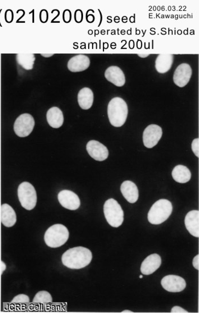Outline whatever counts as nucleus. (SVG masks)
Segmentation results:
<instances>
[{"label":"nucleus","mask_w":199,"mask_h":313,"mask_svg":"<svg viewBox=\"0 0 199 313\" xmlns=\"http://www.w3.org/2000/svg\"><path fill=\"white\" fill-rule=\"evenodd\" d=\"M92 259L91 251L83 247L70 248L64 253L62 263L68 268L79 269L89 265Z\"/></svg>","instance_id":"f257e3e1"},{"label":"nucleus","mask_w":199,"mask_h":313,"mask_svg":"<svg viewBox=\"0 0 199 313\" xmlns=\"http://www.w3.org/2000/svg\"><path fill=\"white\" fill-rule=\"evenodd\" d=\"M128 114V105L123 99L115 97L110 101L108 106V116L113 126L122 127L127 121Z\"/></svg>","instance_id":"f03ea898"},{"label":"nucleus","mask_w":199,"mask_h":313,"mask_svg":"<svg viewBox=\"0 0 199 313\" xmlns=\"http://www.w3.org/2000/svg\"><path fill=\"white\" fill-rule=\"evenodd\" d=\"M173 209L172 204L168 200L162 199L156 201L148 213V220L152 224L163 223L169 218Z\"/></svg>","instance_id":"7ed1b4c3"},{"label":"nucleus","mask_w":199,"mask_h":313,"mask_svg":"<svg viewBox=\"0 0 199 313\" xmlns=\"http://www.w3.org/2000/svg\"><path fill=\"white\" fill-rule=\"evenodd\" d=\"M69 238L68 229L61 224L53 225L46 231L44 240L51 248H58L65 244Z\"/></svg>","instance_id":"20e7f679"},{"label":"nucleus","mask_w":199,"mask_h":313,"mask_svg":"<svg viewBox=\"0 0 199 313\" xmlns=\"http://www.w3.org/2000/svg\"><path fill=\"white\" fill-rule=\"evenodd\" d=\"M105 217L111 226L118 227L124 222V211L121 206L113 199L105 202L104 206Z\"/></svg>","instance_id":"39448f33"},{"label":"nucleus","mask_w":199,"mask_h":313,"mask_svg":"<svg viewBox=\"0 0 199 313\" xmlns=\"http://www.w3.org/2000/svg\"><path fill=\"white\" fill-rule=\"evenodd\" d=\"M18 196L23 208L27 210L34 209L37 202L36 192L30 183L24 182L20 184L18 188Z\"/></svg>","instance_id":"423d86ee"},{"label":"nucleus","mask_w":199,"mask_h":313,"mask_svg":"<svg viewBox=\"0 0 199 313\" xmlns=\"http://www.w3.org/2000/svg\"><path fill=\"white\" fill-rule=\"evenodd\" d=\"M35 126L34 118L29 113H24L18 116L14 124V131L20 137H26L30 135Z\"/></svg>","instance_id":"0eeeda50"},{"label":"nucleus","mask_w":199,"mask_h":313,"mask_svg":"<svg viewBox=\"0 0 199 313\" xmlns=\"http://www.w3.org/2000/svg\"><path fill=\"white\" fill-rule=\"evenodd\" d=\"M163 136V130L161 127L155 124L147 126L143 133V142L146 148H153Z\"/></svg>","instance_id":"6e6552de"},{"label":"nucleus","mask_w":199,"mask_h":313,"mask_svg":"<svg viewBox=\"0 0 199 313\" xmlns=\"http://www.w3.org/2000/svg\"><path fill=\"white\" fill-rule=\"evenodd\" d=\"M161 285L167 291L173 293L180 292L186 287L184 279L177 275H168L161 280Z\"/></svg>","instance_id":"1a4fd4ad"},{"label":"nucleus","mask_w":199,"mask_h":313,"mask_svg":"<svg viewBox=\"0 0 199 313\" xmlns=\"http://www.w3.org/2000/svg\"><path fill=\"white\" fill-rule=\"evenodd\" d=\"M58 199L63 208L69 210H76L81 206L79 198L75 192L70 190H64L60 192Z\"/></svg>","instance_id":"9d476101"},{"label":"nucleus","mask_w":199,"mask_h":313,"mask_svg":"<svg viewBox=\"0 0 199 313\" xmlns=\"http://www.w3.org/2000/svg\"><path fill=\"white\" fill-rule=\"evenodd\" d=\"M192 76V68L187 63H182L176 69L173 80L175 84L179 87L186 86Z\"/></svg>","instance_id":"9b49d317"},{"label":"nucleus","mask_w":199,"mask_h":313,"mask_svg":"<svg viewBox=\"0 0 199 313\" xmlns=\"http://www.w3.org/2000/svg\"><path fill=\"white\" fill-rule=\"evenodd\" d=\"M87 150L92 159L103 161L108 158L109 151L105 146L96 140L88 142Z\"/></svg>","instance_id":"f8f14e48"},{"label":"nucleus","mask_w":199,"mask_h":313,"mask_svg":"<svg viewBox=\"0 0 199 313\" xmlns=\"http://www.w3.org/2000/svg\"><path fill=\"white\" fill-rule=\"evenodd\" d=\"M90 59L87 55L78 54L69 60L67 67L72 72H82L90 67Z\"/></svg>","instance_id":"ddd939ff"},{"label":"nucleus","mask_w":199,"mask_h":313,"mask_svg":"<svg viewBox=\"0 0 199 313\" xmlns=\"http://www.w3.org/2000/svg\"><path fill=\"white\" fill-rule=\"evenodd\" d=\"M105 77L109 82L117 87H122L126 84V76L121 68L112 66L106 69Z\"/></svg>","instance_id":"4468645a"},{"label":"nucleus","mask_w":199,"mask_h":313,"mask_svg":"<svg viewBox=\"0 0 199 313\" xmlns=\"http://www.w3.org/2000/svg\"><path fill=\"white\" fill-rule=\"evenodd\" d=\"M162 263L161 256L156 254H152L142 262L141 271L142 274L150 275L158 269Z\"/></svg>","instance_id":"2eb2a0df"},{"label":"nucleus","mask_w":199,"mask_h":313,"mask_svg":"<svg viewBox=\"0 0 199 313\" xmlns=\"http://www.w3.org/2000/svg\"><path fill=\"white\" fill-rule=\"evenodd\" d=\"M0 218L2 224L7 227H12L17 222L16 212L10 205L5 204L0 208Z\"/></svg>","instance_id":"dca6fc26"},{"label":"nucleus","mask_w":199,"mask_h":313,"mask_svg":"<svg viewBox=\"0 0 199 313\" xmlns=\"http://www.w3.org/2000/svg\"><path fill=\"white\" fill-rule=\"evenodd\" d=\"M185 225L188 232L192 236L199 237V212L197 210L189 211L185 218Z\"/></svg>","instance_id":"f3484780"},{"label":"nucleus","mask_w":199,"mask_h":313,"mask_svg":"<svg viewBox=\"0 0 199 313\" xmlns=\"http://www.w3.org/2000/svg\"><path fill=\"white\" fill-rule=\"evenodd\" d=\"M121 191L125 199L129 203L134 204L139 197L138 188L135 183L131 181H126L122 183Z\"/></svg>","instance_id":"a211bd4d"},{"label":"nucleus","mask_w":199,"mask_h":313,"mask_svg":"<svg viewBox=\"0 0 199 313\" xmlns=\"http://www.w3.org/2000/svg\"><path fill=\"white\" fill-rule=\"evenodd\" d=\"M174 55L170 54H161L157 57L155 66L157 71L160 73L168 72L172 67Z\"/></svg>","instance_id":"6ab92c4d"},{"label":"nucleus","mask_w":199,"mask_h":313,"mask_svg":"<svg viewBox=\"0 0 199 313\" xmlns=\"http://www.w3.org/2000/svg\"><path fill=\"white\" fill-rule=\"evenodd\" d=\"M46 117H47V121L50 126L53 128H59L63 124V114L62 110L58 107H53L49 109Z\"/></svg>","instance_id":"aec40b11"},{"label":"nucleus","mask_w":199,"mask_h":313,"mask_svg":"<svg viewBox=\"0 0 199 313\" xmlns=\"http://www.w3.org/2000/svg\"><path fill=\"white\" fill-rule=\"evenodd\" d=\"M94 95L93 92L90 88H83L78 92L77 95L78 103L81 108L85 110L89 109L94 103Z\"/></svg>","instance_id":"412c9836"},{"label":"nucleus","mask_w":199,"mask_h":313,"mask_svg":"<svg viewBox=\"0 0 199 313\" xmlns=\"http://www.w3.org/2000/svg\"><path fill=\"white\" fill-rule=\"evenodd\" d=\"M172 176L176 182L185 183L190 180L191 173L186 167L179 165L173 169Z\"/></svg>","instance_id":"4be33fe9"},{"label":"nucleus","mask_w":199,"mask_h":313,"mask_svg":"<svg viewBox=\"0 0 199 313\" xmlns=\"http://www.w3.org/2000/svg\"><path fill=\"white\" fill-rule=\"evenodd\" d=\"M17 62L20 66L26 70H31L33 68L35 61L33 54H18L16 56Z\"/></svg>","instance_id":"5701e85b"},{"label":"nucleus","mask_w":199,"mask_h":313,"mask_svg":"<svg viewBox=\"0 0 199 313\" xmlns=\"http://www.w3.org/2000/svg\"><path fill=\"white\" fill-rule=\"evenodd\" d=\"M53 302V297L50 293L47 291H40L36 294L34 297L33 302L35 303H43V304H48V303Z\"/></svg>","instance_id":"b1692460"},{"label":"nucleus","mask_w":199,"mask_h":313,"mask_svg":"<svg viewBox=\"0 0 199 313\" xmlns=\"http://www.w3.org/2000/svg\"><path fill=\"white\" fill-rule=\"evenodd\" d=\"M30 302V298L29 296L24 294H18L17 296L13 299L11 303L13 304H26Z\"/></svg>","instance_id":"393cba45"},{"label":"nucleus","mask_w":199,"mask_h":313,"mask_svg":"<svg viewBox=\"0 0 199 313\" xmlns=\"http://www.w3.org/2000/svg\"><path fill=\"white\" fill-rule=\"evenodd\" d=\"M191 148L193 152L198 158L199 156V139H196L192 141Z\"/></svg>","instance_id":"a878e982"},{"label":"nucleus","mask_w":199,"mask_h":313,"mask_svg":"<svg viewBox=\"0 0 199 313\" xmlns=\"http://www.w3.org/2000/svg\"><path fill=\"white\" fill-rule=\"evenodd\" d=\"M40 21L42 23H46L49 20V13L46 9H43L39 14Z\"/></svg>","instance_id":"bb28decb"},{"label":"nucleus","mask_w":199,"mask_h":313,"mask_svg":"<svg viewBox=\"0 0 199 313\" xmlns=\"http://www.w3.org/2000/svg\"><path fill=\"white\" fill-rule=\"evenodd\" d=\"M71 12L69 9H66L63 13V20L65 23H69L71 21Z\"/></svg>","instance_id":"cd10ccee"},{"label":"nucleus","mask_w":199,"mask_h":313,"mask_svg":"<svg viewBox=\"0 0 199 313\" xmlns=\"http://www.w3.org/2000/svg\"><path fill=\"white\" fill-rule=\"evenodd\" d=\"M83 19V13L81 9H77L75 12V20L77 23H81Z\"/></svg>","instance_id":"c85d7f7f"},{"label":"nucleus","mask_w":199,"mask_h":313,"mask_svg":"<svg viewBox=\"0 0 199 313\" xmlns=\"http://www.w3.org/2000/svg\"><path fill=\"white\" fill-rule=\"evenodd\" d=\"M171 312H188V311H187L186 310H184V309H183L182 307H180V306H174L173 307V308H172V309H171Z\"/></svg>","instance_id":"c756f323"},{"label":"nucleus","mask_w":199,"mask_h":313,"mask_svg":"<svg viewBox=\"0 0 199 313\" xmlns=\"http://www.w3.org/2000/svg\"><path fill=\"white\" fill-rule=\"evenodd\" d=\"M192 264L196 269H199V255H196L195 257H194L192 261Z\"/></svg>","instance_id":"7c9ffc66"},{"label":"nucleus","mask_w":199,"mask_h":313,"mask_svg":"<svg viewBox=\"0 0 199 313\" xmlns=\"http://www.w3.org/2000/svg\"><path fill=\"white\" fill-rule=\"evenodd\" d=\"M7 268L6 264L3 261H0V274H3L5 270Z\"/></svg>","instance_id":"2f4dec72"},{"label":"nucleus","mask_w":199,"mask_h":313,"mask_svg":"<svg viewBox=\"0 0 199 313\" xmlns=\"http://www.w3.org/2000/svg\"><path fill=\"white\" fill-rule=\"evenodd\" d=\"M54 54H41L42 56H43L45 58H49L53 56Z\"/></svg>","instance_id":"473e14b6"},{"label":"nucleus","mask_w":199,"mask_h":313,"mask_svg":"<svg viewBox=\"0 0 199 313\" xmlns=\"http://www.w3.org/2000/svg\"><path fill=\"white\" fill-rule=\"evenodd\" d=\"M149 54H147V55H140V56H141V57H146L147 56H148V55H149Z\"/></svg>","instance_id":"72a5a7b5"},{"label":"nucleus","mask_w":199,"mask_h":313,"mask_svg":"<svg viewBox=\"0 0 199 313\" xmlns=\"http://www.w3.org/2000/svg\"><path fill=\"white\" fill-rule=\"evenodd\" d=\"M122 312H133V311L129 310H123Z\"/></svg>","instance_id":"f704fd0d"},{"label":"nucleus","mask_w":199,"mask_h":313,"mask_svg":"<svg viewBox=\"0 0 199 313\" xmlns=\"http://www.w3.org/2000/svg\"><path fill=\"white\" fill-rule=\"evenodd\" d=\"M142 278H143V276H142V275H141V276H140V279H142Z\"/></svg>","instance_id":"c9c22d12"},{"label":"nucleus","mask_w":199,"mask_h":313,"mask_svg":"<svg viewBox=\"0 0 199 313\" xmlns=\"http://www.w3.org/2000/svg\"><path fill=\"white\" fill-rule=\"evenodd\" d=\"M0 208H1V206H0Z\"/></svg>","instance_id":"e433bc0d"}]
</instances>
